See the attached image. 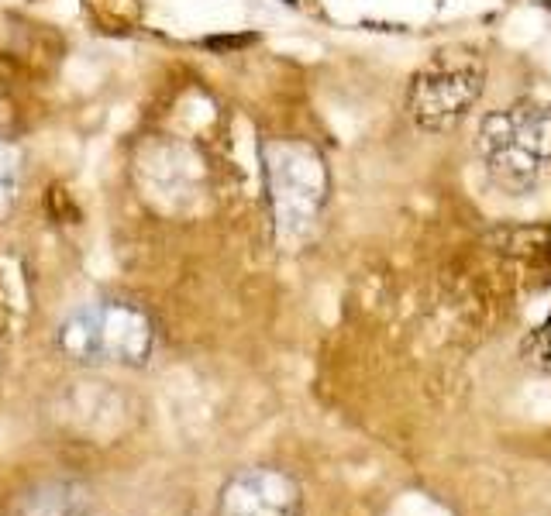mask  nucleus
<instances>
[{
  "label": "nucleus",
  "instance_id": "f03ea898",
  "mask_svg": "<svg viewBox=\"0 0 551 516\" xmlns=\"http://www.w3.org/2000/svg\"><path fill=\"white\" fill-rule=\"evenodd\" d=\"M59 348L87 365H142L152 355V320L131 303H93L62 320Z\"/></svg>",
  "mask_w": 551,
  "mask_h": 516
},
{
  "label": "nucleus",
  "instance_id": "39448f33",
  "mask_svg": "<svg viewBox=\"0 0 551 516\" xmlns=\"http://www.w3.org/2000/svg\"><path fill=\"white\" fill-rule=\"evenodd\" d=\"M217 516H300V489L276 468H248L224 486Z\"/></svg>",
  "mask_w": 551,
  "mask_h": 516
},
{
  "label": "nucleus",
  "instance_id": "f257e3e1",
  "mask_svg": "<svg viewBox=\"0 0 551 516\" xmlns=\"http://www.w3.org/2000/svg\"><path fill=\"white\" fill-rule=\"evenodd\" d=\"M476 148L500 183H531L538 169L551 162V107L524 100L490 111L479 121Z\"/></svg>",
  "mask_w": 551,
  "mask_h": 516
},
{
  "label": "nucleus",
  "instance_id": "0eeeda50",
  "mask_svg": "<svg viewBox=\"0 0 551 516\" xmlns=\"http://www.w3.org/2000/svg\"><path fill=\"white\" fill-rule=\"evenodd\" d=\"M524 355L531 358L534 365H541V369L551 372V317L538 327V331L531 334V338H527Z\"/></svg>",
  "mask_w": 551,
  "mask_h": 516
},
{
  "label": "nucleus",
  "instance_id": "423d86ee",
  "mask_svg": "<svg viewBox=\"0 0 551 516\" xmlns=\"http://www.w3.org/2000/svg\"><path fill=\"white\" fill-rule=\"evenodd\" d=\"M14 193H18V152L0 142V214L14 203Z\"/></svg>",
  "mask_w": 551,
  "mask_h": 516
},
{
  "label": "nucleus",
  "instance_id": "7ed1b4c3",
  "mask_svg": "<svg viewBox=\"0 0 551 516\" xmlns=\"http://www.w3.org/2000/svg\"><path fill=\"white\" fill-rule=\"evenodd\" d=\"M262 166H266V190L279 238H304L314 228L324 197H328L324 159L304 142H266Z\"/></svg>",
  "mask_w": 551,
  "mask_h": 516
},
{
  "label": "nucleus",
  "instance_id": "20e7f679",
  "mask_svg": "<svg viewBox=\"0 0 551 516\" xmlns=\"http://www.w3.org/2000/svg\"><path fill=\"white\" fill-rule=\"evenodd\" d=\"M486 86V66L469 49H445L414 73L407 90V111L417 128L445 135L479 100Z\"/></svg>",
  "mask_w": 551,
  "mask_h": 516
}]
</instances>
